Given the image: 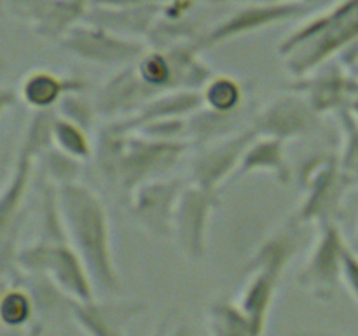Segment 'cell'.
<instances>
[{"mask_svg": "<svg viewBox=\"0 0 358 336\" xmlns=\"http://www.w3.org/2000/svg\"><path fill=\"white\" fill-rule=\"evenodd\" d=\"M318 115L346 108L358 91V79L338 63H325L294 86Z\"/></svg>", "mask_w": 358, "mask_h": 336, "instance_id": "obj_13", "label": "cell"}, {"mask_svg": "<svg viewBox=\"0 0 358 336\" xmlns=\"http://www.w3.org/2000/svg\"><path fill=\"white\" fill-rule=\"evenodd\" d=\"M310 6L308 4H296V2H268V0H259L257 4L241 7L236 13L227 16L212 30H206L198 41L194 42L196 49L203 51L212 46L220 44L224 41H231L234 37L259 31L262 28L273 27L276 23H283L292 18L301 16L308 13Z\"/></svg>", "mask_w": 358, "mask_h": 336, "instance_id": "obj_8", "label": "cell"}, {"mask_svg": "<svg viewBox=\"0 0 358 336\" xmlns=\"http://www.w3.org/2000/svg\"><path fill=\"white\" fill-rule=\"evenodd\" d=\"M343 282L358 303V252L350 245L343 252Z\"/></svg>", "mask_w": 358, "mask_h": 336, "instance_id": "obj_27", "label": "cell"}, {"mask_svg": "<svg viewBox=\"0 0 358 336\" xmlns=\"http://www.w3.org/2000/svg\"><path fill=\"white\" fill-rule=\"evenodd\" d=\"M259 136L254 126H248L240 132V135H234L226 139V142H220L217 146L210 147L208 150L199 154L192 164V178L194 184L210 192H215L217 188L238 170L243 160L245 150L250 147Z\"/></svg>", "mask_w": 358, "mask_h": 336, "instance_id": "obj_14", "label": "cell"}, {"mask_svg": "<svg viewBox=\"0 0 358 336\" xmlns=\"http://www.w3.org/2000/svg\"><path fill=\"white\" fill-rule=\"evenodd\" d=\"M17 20L31 24L44 38L62 41L86 18L90 2L84 0H2Z\"/></svg>", "mask_w": 358, "mask_h": 336, "instance_id": "obj_11", "label": "cell"}, {"mask_svg": "<svg viewBox=\"0 0 358 336\" xmlns=\"http://www.w3.org/2000/svg\"><path fill=\"white\" fill-rule=\"evenodd\" d=\"M185 184L182 181H157L140 186L131 196L133 214L156 238H171L173 217Z\"/></svg>", "mask_w": 358, "mask_h": 336, "instance_id": "obj_12", "label": "cell"}, {"mask_svg": "<svg viewBox=\"0 0 358 336\" xmlns=\"http://www.w3.org/2000/svg\"><path fill=\"white\" fill-rule=\"evenodd\" d=\"M353 44H358V0H339L294 30L278 51L289 72L303 79Z\"/></svg>", "mask_w": 358, "mask_h": 336, "instance_id": "obj_3", "label": "cell"}, {"mask_svg": "<svg viewBox=\"0 0 358 336\" xmlns=\"http://www.w3.org/2000/svg\"><path fill=\"white\" fill-rule=\"evenodd\" d=\"M334 336H339V335H334Z\"/></svg>", "mask_w": 358, "mask_h": 336, "instance_id": "obj_33", "label": "cell"}, {"mask_svg": "<svg viewBox=\"0 0 358 336\" xmlns=\"http://www.w3.org/2000/svg\"><path fill=\"white\" fill-rule=\"evenodd\" d=\"M34 314V303L27 290L13 289L6 290L0 301V318L7 328H21L27 324Z\"/></svg>", "mask_w": 358, "mask_h": 336, "instance_id": "obj_25", "label": "cell"}, {"mask_svg": "<svg viewBox=\"0 0 358 336\" xmlns=\"http://www.w3.org/2000/svg\"><path fill=\"white\" fill-rule=\"evenodd\" d=\"M42 335H44V328H42L41 324H34L30 328V331H28L24 336H42Z\"/></svg>", "mask_w": 358, "mask_h": 336, "instance_id": "obj_29", "label": "cell"}, {"mask_svg": "<svg viewBox=\"0 0 358 336\" xmlns=\"http://www.w3.org/2000/svg\"><path fill=\"white\" fill-rule=\"evenodd\" d=\"M142 304L131 301L76 303L73 317L87 336H126V329L142 312Z\"/></svg>", "mask_w": 358, "mask_h": 336, "instance_id": "obj_18", "label": "cell"}, {"mask_svg": "<svg viewBox=\"0 0 358 336\" xmlns=\"http://www.w3.org/2000/svg\"><path fill=\"white\" fill-rule=\"evenodd\" d=\"M59 42L76 58L100 65H133L147 51L145 44L136 38L122 37L86 21L76 24Z\"/></svg>", "mask_w": 358, "mask_h": 336, "instance_id": "obj_7", "label": "cell"}, {"mask_svg": "<svg viewBox=\"0 0 358 336\" xmlns=\"http://www.w3.org/2000/svg\"><path fill=\"white\" fill-rule=\"evenodd\" d=\"M86 88V80L76 76H58L51 70H31L21 80L20 94L28 105L48 111L49 107L62 102L66 94L79 93Z\"/></svg>", "mask_w": 358, "mask_h": 336, "instance_id": "obj_19", "label": "cell"}, {"mask_svg": "<svg viewBox=\"0 0 358 336\" xmlns=\"http://www.w3.org/2000/svg\"><path fill=\"white\" fill-rule=\"evenodd\" d=\"M297 251V238L292 231H280L261 245L252 259L254 275L245 286L240 308L248 315L255 328L264 332L269 308L275 300L278 280Z\"/></svg>", "mask_w": 358, "mask_h": 336, "instance_id": "obj_4", "label": "cell"}, {"mask_svg": "<svg viewBox=\"0 0 358 336\" xmlns=\"http://www.w3.org/2000/svg\"><path fill=\"white\" fill-rule=\"evenodd\" d=\"M285 140L271 139V136H257L243 154L238 174H255L268 172L275 175L282 184H289L292 178L289 163L285 160Z\"/></svg>", "mask_w": 358, "mask_h": 336, "instance_id": "obj_20", "label": "cell"}, {"mask_svg": "<svg viewBox=\"0 0 358 336\" xmlns=\"http://www.w3.org/2000/svg\"><path fill=\"white\" fill-rule=\"evenodd\" d=\"M156 97L152 90L140 79L138 72L133 65L119 70L108 83L101 88L96 102L98 114L103 115H135L142 107Z\"/></svg>", "mask_w": 358, "mask_h": 336, "instance_id": "obj_16", "label": "cell"}, {"mask_svg": "<svg viewBox=\"0 0 358 336\" xmlns=\"http://www.w3.org/2000/svg\"><path fill=\"white\" fill-rule=\"evenodd\" d=\"M164 4L131 7H90L84 21L107 28L114 34L128 38H149L163 13Z\"/></svg>", "mask_w": 358, "mask_h": 336, "instance_id": "obj_17", "label": "cell"}, {"mask_svg": "<svg viewBox=\"0 0 358 336\" xmlns=\"http://www.w3.org/2000/svg\"><path fill=\"white\" fill-rule=\"evenodd\" d=\"M59 108H62L59 114H62L63 118L76 122L77 126H80V128L84 130H87L93 125L94 114H98L96 108L91 107L86 100L79 98L76 93L66 94V97L59 102Z\"/></svg>", "mask_w": 358, "mask_h": 336, "instance_id": "obj_26", "label": "cell"}, {"mask_svg": "<svg viewBox=\"0 0 358 336\" xmlns=\"http://www.w3.org/2000/svg\"><path fill=\"white\" fill-rule=\"evenodd\" d=\"M215 205V192L205 191L196 184L185 186L178 200L171 238L182 254L192 261H198L205 255L208 220Z\"/></svg>", "mask_w": 358, "mask_h": 336, "instance_id": "obj_10", "label": "cell"}, {"mask_svg": "<svg viewBox=\"0 0 358 336\" xmlns=\"http://www.w3.org/2000/svg\"><path fill=\"white\" fill-rule=\"evenodd\" d=\"M355 251L358 252V231H357V240H355Z\"/></svg>", "mask_w": 358, "mask_h": 336, "instance_id": "obj_32", "label": "cell"}, {"mask_svg": "<svg viewBox=\"0 0 358 336\" xmlns=\"http://www.w3.org/2000/svg\"><path fill=\"white\" fill-rule=\"evenodd\" d=\"M345 237L334 220L320 224L315 247L299 273V284L306 287L318 300H329L343 280V252L346 248Z\"/></svg>", "mask_w": 358, "mask_h": 336, "instance_id": "obj_9", "label": "cell"}, {"mask_svg": "<svg viewBox=\"0 0 358 336\" xmlns=\"http://www.w3.org/2000/svg\"><path fill=\"white\" fill-rule=\"evenodd\" d=\"M268 2H296V4H308L310 6L315 0H268Z\"/></svg>", "mask_w": 358, "mask_h": 336, "instance_id": "obj_31", "label": "cell"}, {"mask_svg": "<svg viewBox=\"0 0 358 336\" xmlns=\"http://www.w3.org/2000/svg\"><path fill=\"white\" fill-rule=\"evenodd\" d=\"M52 144L58 150L77 161L90 160L93 156V146L86 135V130L69 121L62 114L52 119Z\"/></svg>", "mask_w": 358, "mask_h": 336, "instance_id": "obj_23", "label": "cell"}, {"mask_svg": "<svg viewBox=\"0 0 358 336\" xmlns=\"http://www.w3.org/2000/svg\"><path fill=\"white\" fill-rule=\"evenodd\" d=\"M17 262L28 272L45 273L59 293L76 303L94 300V284L70 240H41L17 254Z\"/></svg>", "mask_w": 358, "mask_h": 336, "instance_id": "obj_5", "label": "cell"}, {"mask_svg": "<svg viewBox=\"0 0 358 336\" xmlns=\"http://www.w3.org/2000/svg\"><path fill=\"white\" fill-rule=\"evenodd\" d=\"M170 336H192V332H191V329L187 328V326L182 324V326H178V328L175 329V331L171 332Z\"/></svg>", "mask_w": 358, "mask_h": 336, "instance_id": "obj_28", "label": "cell"}, {"mask_svg": "<svg viewBox=\"0 0 358 336\" xmlns=\"http://www.w3.org/2000/svg\"><path fill=\"white\" fill-rule=\"evenodd\" d=\"M58 203L66 234L83 259L93 284L107 293L121 287L112 255V233L107 209L87 186H58Z\"/></svg>", "mask_w": 358, "mask_h": 336, "instance_id": "obj_1", "label": "cell"}, {"mask_svg": "<svg viewBox=\"0 0 358 336\" xmlns=\"http://www.w3.org/2000/svg\"><path fill=\"white\" fill-rule=\"evenodd\" d=\"M206 108L220 114H236L243 102L240 83L229 76H213L201 90Z\"/></svg>", "mask_w": 358, "mask_h": 336, "instance_id": "obj_22", "label": "cell"}, {"mask_svg": "<svg viewBox=\"0 0 358 336\" xmlns=\"http://www.w3.org/2000/svg\"><path fill=\"white\" fill-rule=\"evenodd\" d=\"M317 122L318 114L303 94H287L264 108L252 126L259 136H271L287 142L294 136L310 133Z\"/></svg>", "mask_w": 358, "mask_h": 336, "instance_id": "obj_15", "label": "cell"}, {"mask_svg": "<svg viewBox=\"0 0 358 336\" xmlns=\"http://www.w3.org/2000/svg\"><path fill=\"white\" fill-rule=\"evenodd\" d=\"M348 108H350V111H352V114L358 119V91L355 93V97L352 98V102H350Z\"/></svg>", "mask_w": 358, "mask_h": 336, "instance_id": "obj_30", "label": "cell"}, {"mask_svg": "<svg viewBox=\"0 0 358 336\" xmlns=\"http://www.w3.org/2000/svg\"><path fill=\"white\" fill-rule=\"evenodd\" d=\"M185 149L180 140H156L110 126L101 130L96 160L107 181L131 198L140 186L170 170Z\"/></svg>", "mask_w": 358, "mask_h": 336, "instance_id": "obj_2", "label": "cell"}, {"mask_svg": "<svg viewBox=\"0 0 358 336\" xmlns=\"http://www.w3.org/2000/svg\"><path fill=\"white\" fill-rule=\"evenodd\" d=\"M301 188L304 191L303 205L297 219L301 223H329L341 206L346 192L357 186L343 172L339 156L317 154L301 167Z\"/></svg>", "mask_w": 358, "mask_h": 336, "instance_id": "obj_6", "label": "cell"}, {"mask_svg": "<svg viewBox=\"0 0 358 336\" xmlns=\"http://www.w3.org/2000/svg\"><path fill=\"white\" fill-rule=\"evenodd\" d=\"M339 122H341L343 135V153L339 156L343 172L358 184V119L352 114L348 107L338 112Z\"/></svg>", "mask_w": 358, "mask_h": 336, "instance_id": "obj_24", "label": "cell"}, {"mask_svg": "<svg viewBox=\"0 0 358 336\" xmlns=\"http://www.w3.org/2000/svg\"><path fill=\"white\" fill-rule=\"evenodd\" d=\"M210 336H264L238 303L217 301L208 312Z\"/></svg>", "mask_w": 358, "mask_h": 336, "instance_id": "obj_21", "label": "cell"}]
</instances>
